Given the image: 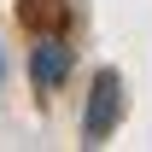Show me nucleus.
Here are the masks:
<instances>
[{"label": "nucleus", "instance_id": "1", "mask_svg": "<svg viewBox=\"0 0 152 152\" xmlns=\"http://www.w3.org/2000/svg\"><path fill=\"white\" fill-rule=\"evenodd\" d=\"M117 111H123V82H117V70H99L94 76V99H88V146H99L111 134Z\"/></svg>", "mask_w": 152, "mask_h": 152}, {"label": "nucleus", "instance_id": "2", "mask_svg": "<svg viewBox=\"0 0 152 152\" xmlns=\"http://www.w3.org/2000/svg\"><path fill=\"white\" fill-rule=\"evenodd\" d=\"M64 70H70V47H64V41H35V47H29V76H35L41 88H58V82H64Z\"/></svg>", "mask_w": 152, "mask_h": 152}]
</instances>
